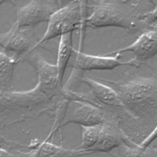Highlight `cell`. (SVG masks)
Listing matches in <instances>:
<instances>
[{
    "label": "cell",
    "instance_id": "19",
    "mask_svg": "<svg viewBox=\"0 0 157 157\" xmlns=\"http://www.w3.org/2000/svg\"><path fill=\"white\" fill-rule=\"evenodd\" d=\"M157 138V125L151 133L139 144L141 147H146L149 146L151 143Z\"/></svg>",
    "mask_w": 157,
    "mask_h": 157
},
{
    "label": "cell",
    "instance_id": "14",
    "mask_svg": "<svg viewBox=\"0 0 157 157\" xmlns=\"http://www.w3.org/2000/svg\"><path fill=\"white\" fill-rule=\"evenodd\" d=\"M17 59L0 52V95L9 92Z\"/></svg>",
    "mask_w": 157,
    "mask_h": 157
},
{
    "label": "cell",
    "instance_id": "1",
    "mask_svg": "<svg viewBox=\"0 0 157 157\" xmlns=\"http://www.w3.org/2000/svg\"><path fill=\"white\" fill-rule=\"evenodd\" d=\"M101 80L113 86L129 115L148 121H157V76L124 82Z\"/></svg>",
    "mask_w": 157,
    "mask_h": 157
},
{
    "label": "cell",
    "instance_id": "20",
    "mask_svg": "<svg viewBox=\"0 0 157 157\" xmlns=\"http://www.w3.org/2000/svg\"><path fill=\"white\" fill-rule=\"evenodd\" d=\"M0 157H25L24 152L12 153L7 149L0 148Z\"/></svg>",
    "mask_w": 157,
    "mask_h": 157
},
{
    "label": "cell",
    "instance_id": "13",
    "mask_svg": "<svg viewBox=\"0 0 157 157\" xmlns=\"http://www.w3.org/2000/svg\"><path fill=\"white\" fill-rule=\"evenodd\" d=\"M72 33L61 35L59 43L56 66L59 82L62 83L66 68L67 67L72 50Z\"/></svg>",
    "mask_w": 157,
    "mask_h": 157
},
{
    "label": "cell",
    "instance_id": "8",
    "mask_svg": "<svg viewBox=\"0 0 157 157\" xmlns=\"http://www.w3.org/2000/svg\"><path fill=\"white\" fill-rule=\"evenodd\" d=\"M121 53H117L115 56H95L83 53L80 50L73 49L67 67H73L74 69L80 72L91 70H111L115 67L128 65V62L120 60Z\"/></svg>",
    "mask_w": 157,
    "mask_h": 157
},
{
    "label": "cell",
    "instance_id": "5",
    "mask_svg": "<svg viewBox=\"0 0 157 157\" xmlns=\"http://www.w3.org/2000/svg\"><path fill=\"white\" fill-rule=\"evenodd\" d=\"M71 1L34 0L17 9V20L19 27L33 28L42 22H48L51 17Z\"/></svg>",
    "mask_w": 157,
    "mask_h": 157
},
{
    "label": "cell",
    "instance_id": "2",
    "mask_svg": "<svg viewBox=\"0 0 157 157\" xmlns=\"http://www.w3.org/2000/svg\"><path fill=\"white\" fill-rule=\"evenodd\" d=\"M89 14L85 26L97 28L117 26L133 33H142L148 28L140 19L138 2L128 1H88Z\"/></svg>",
    "mask_w": 157,
    "mask_h": 157
},
{
    "label": "cell",
    "instance_id": "18",
    "mask_svg": "<svg viewBox=\"0 0 157 157\" xmlns=\"http://www.w3.org/2000/svg\"><path fill=\"white\" fill-rule=\"evenodd\" d=\"M6 123V116L5 115L0 112V148H5L7 150L8 148H10V147H12L10 145V142H7L3 137H2L1 134V129L3 126L5 125Z\"/></svg>",
    "mask_w": 157,
    "mask_h": 157
},
{
    "label": "cell",
    "instance_id": "9",
    "mask_svg": "<svg viewBox=\"0 0 157 157\" xmlns=\"http://www.w3.org/2000/svg\"><path fill=\"white\" fill-rule=\"evenodd\" d=\"M34 40L32 28L19 27L14 23L9 31L0 34V47L6 52H13L17 59L20 55L32 51L36 45Z\"/></svg>",
    "mask_w": 157,
    "mask_h": 157
},
{
    "label": "cell",
    "instance_id": "12",
    "mask_svg": "<svg viewBox=\"0 0 157 157\" xmlns=\"http://www.w3.org/2000/svg\"><path fill=\"white\" fill-rule=\"evenodd\" d=\"M82 81L90 87L93 96L100 104L101 107L103 104L110 107H118L126 112L120 98L113 88L88 77H83Z\"/></svg>",
    "mask_w": 157,
    "mask_h": 157
},
{
    "label": "cell",
    "instance_id": "17",
    "mask_svg": "<svg viewBox=\"0 0 157 157\" xmlns=\"http://www.w3.org/2000/svg\"><path fill=\"white\" fill-rule=\"evenodd\" d=\"M155 6L154 9L148 13L140 15V19L147 26L157 28V1H151Z\"/></svg>",
    "mask_w": 157,
    "mask_h": 157
},
{
    "label": "cell",
    "instance_id": "21",
    "mask_svg": "<svg viewBox=\"0 0 157 157\" xmlns=\"http://www.w3.org/2000/svg\"><path fill=\"white\" fill-rule=\"evenodd\" d=\"M4 2H12V1H0V6L2 4H3V3H4Z\"/></svg>",
    "mask_w": 157,
    "mask_h": 157
},
{
    "label": "cell",
    "instance_id": "7",
    "mask_svg": "<svg viewBox=\"0 0 157 157\" xmlns=\"http://www.w3.org/2000/svg\"><path fill=\"white\" fill-rule=\"evenodd\" d=\"M29 63L36 69L38 76V82L35 87L36 89L52 99L59 95L64 96L56 64L48 63L39 54L33 55Z\"/></svg>",
    "mask_w": 157,
    "mask_h": 157
},
{
    "label": "cell",
    "instance_id": "16",
    "mask_svg": "<svg viewBox=\"0 0 157 157\" xmlns=\"http://www.w3.org/2000/svg\"><path fill=\"white\" fill-rule=\"evenodd\" d=\"M121 157H157V148L141 147L140 145H124L121 152Z\"/></svg>",
    "mask_w": 157,
    "mask_h": 157
},
{
    "label": "cell",
    "instance_id": "4",
    "mask_svg": "<svg viewBox=\"0 0 157 157\" xmlns=\"http://www.w3.org/2000/svg\"><path fill=\"white\" fill-rule=\"evenodd\" d=\"M57 109L58 110L50 136L71 123L78 124L81 126H89L108 121L102 109L75 99L64 98L58 104Z\"/></svg>",
    "mask_w": 157,
    "mask_h": 157
},
{
    "label": "cell",
    "instance_id": "11",
    "mask_svg": "<svg viewBox=\"0 0 157 157\" xmlns=\"http://www.w3.org/2000/svg\"><path fill=\"white\" fill-rule=\"evenodd\" d=\"M29 148H31L29 151L24 152L25 157H82L90 155L78 148L66 149L46 141L35 142Z\"/></svg>",
    "mask_w": 157,
    "mask_h": 157
},
{
    "label": "cell",
    "instance_id": "10",
    "mask_svg": "<svg viewBox=\"0 0 157 157\" xmlns=\"http://www.w3.org/2000/svg\"><path fill=\"white\" fill-rule=\"evenodd\" d=\"M122 144L133 145L136 143L132 142L120 128L108 120L102 123L98 139L89 152L90 154L95 152L110 153Z\"/></svg>",
    "mask_w": 157,
    "mask_h": 157
},
{
    "label": "cell",
    "instance_id": "15",
    "mask_svg": "<svg viewBox=\"0 0 157 157\" xmlns=\"http://www.w3.org/2000/svg\"><path fill=\"white\" fill-rule=\"evenodd\" d=\"M101 125L102 124L89 126H81L82 143L78 149L84 150L90 154L89 151L94 146L98 139Z\"/></svg>",
    "mask_w": 157,
    "mask_h": 157
},
{
    "label": "cell",
    "instance_id": "6",
    "mask_svg": "<svg viewBox=\"0 0 157 157\" xmlns=\"http://www.w3.org/2000/svg\"><path fill=\"white\" fill-rule=\"evenodd\" d=\"M125 52H132L134 55L132 59L128 61V65L139 67L148 63L157 53V28L149 26L131 45L109 53L107 55Z\"/></svg>",
    "mask_w": 157,
    "mask_h": 157
},
{
    "label": "cell",
    "instance_id": "3",
    "mask_svg": "<svg viewBox=\"0 0 157 157\" xmlns=\"http://www.w3.org/2000/svg\"><path fill=\"white\" fill-rule=\"evenodd\" d=\"M88 14L87 1H71L51 17L45 33L33 50L49 39L86 27L85 22Z\"/></svg>",
    "mask_w": 157,
    "mask_h": 157
}]
</instances>
